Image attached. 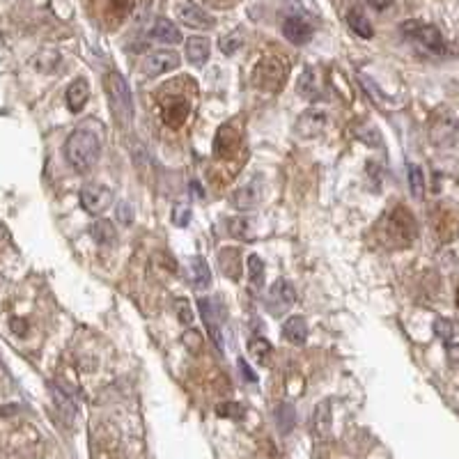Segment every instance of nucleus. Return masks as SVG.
<instances>
[{
	"instance_id": "obj_1",
	"label": "nucleus",
	"mask_w": 459,
	"mask_h": 459,
	"mask_svg": "<svg viewBox=\"0 0 459 459\" xmlns=\"http://www.w3.org/2000/svg\"><path fill=\"white\" fill-rule=\"evenodd\" d=\"M99 154H101V142L97 138V134L85 131V129H76L65 142L67 161L78 173H87L99 161Z\"/></svg>"
},
{
	"instance_id": "obj_2",
	"label": "nucleus",
	"mask_w": 459,
	"mask_h": 459,
	"mask_svg": "<svg viewBox=\"0 0 459 459\" xmlns=\"http://www.w3.org/2000/svg\"><path fill=\"white\" fill-rule=\"evenodd\" d=\"M418 237V223L416 216L411 214L407 207L397 204L386 214V221H383V239L390 246H397V248H407L416 242Z\"/></svg>"
},
{
	"instance_id": "obj_3",
	"label": "nucleus",
	"mask_w": 459,
	"mask_h": 459,
	"mask_svg": "<svg viewBox=\"0 0 459 459\" xmlns=\"http://www.w3.org/2000/svg\"><path fill=\"white\" fill-rule=\"evenodd\" d=\"M106 92H108V99H111V108L118 122L122 127H131L134 97H131V90H129L127 81L122 78L118 72H111L106 76Z\"/></svg>"
},
{
	"instance_id": "obj_4",
	"label": "nucleus",
	"mask_w": 459,
	"mask_h": 459,
	"mask_svg": "<svg viewBox=\"0 0 459 459\" xmlns=\"http://www.w3.org/2000/svg\"><path fill=\"white\" fill-rule=\"evenodd\" d=\"M287 65L280 58H262L253 70V83H255L259 90L266 92H276L285 85L287 78Z\"/></svg>"
},
{
	"instance_id": "obj_5",
	"label": "nucleus",
	"mask_w": 459,
	"mask_h": 459,
	"mask_svg": "<svg viewBox=\"0 0 459 459\" xmlns=\"http://www.w3.org/2000/svg\"><path fill=\"white\" fill-rule=\"evenodd\" d=\"M402 32L407 37L414 39V42L420 44L423 49L434 53V56H443V53L448 51L441 30L434 28V25H427V23H420V21H407L402 25Z\"/></svg>"
},
{
	"instance_id": "obj_6",
	"label": "nucleus",
	"mask_w": 459,
	"mask_h": 459,
	"mask_svg": "<svg viewBox=\"0 0 459 459\" xmlns=\"http://www.w3.org/2000/svg\"><path fill=\"white\" fill-rule=\"evenodd\" d=\"M294 301H297V292H294V287L290 285V280L280 278L271 285V290H269V297H266V310H269L273 317H280V314H285L294 306Z\"/></svg>"
},
{
	"instance_id": "obj_7",
	"label": "nucleus",
	"mask_w": 459,
	"mask_h": 459,
	"mask_svg": "<svg viewBox=\"0 0 459 459\" xmlns=\"http://www.w3.org/2000/svg\"><path fill=\"white\" fill-rule=\"evenodd\" d=\"M429 138L438 147H455L459 145V120L452 115H441L431 122Z\"/></svg>"
},
{
	"instance_id": "obj_8",
	"label": "nucleus",
	"mask_w": 459,
	"mask_h": 459,
	"mask_svg": "<svg viewBox=\"0 0 459 459\" xmlns=\"http://www.w3.org/2000/svg\"><path fill=\"white\" fill-rule=\"evenodd\" d=\"M81 204L90 214H101V211H106L113 204V191L108 186H101V184L83 186V191H81Z\"/></svg>"
},
{
	"instance_id": "obj_9",
	"label": "nucleus",
	"mask_w": 459,
	"mask_h": 459,
	"mask_svg": "<svg viewBox=\"0 0 459 459\" xmlns=\"http://www.w3.org/2000/svg\"><path fill=\"white\" fill-rule=\"evenodd\" d=\"M262 195H264L262 180H259V177H253L250 182H246L244 186H239L235 193H232V204L242 211H250L262 202Z\"/></svg>"
},
{
	"instance_id": "obj_10",
	"label": "nucleus",
	"mask_w": 459,
	"mask_h": 459,
	"mask_svg": "<svg viewBox=\"0 0 459 459\" xmlns=\"http://www.w3.org/2000/svg\"><path fill=\"white\" fill-rule=\"evenodd\" d=\"M242 145V134H239V129L235 122H228V125H223L218 129L216 138H214V154L218 159H225V156H232Z\"/></svg>"
},
{
	"instance_id": "obj_11",
	"label": "nucleus",
	"mask_w": 459,
	"mask_h": 459,
	"mask_svg": "<svg viewBox=\"0 0 459 459\" xmlns=\"http://www.w3.org/2000/svg\"><path fill=\"white\" fill-rule=\"evenodd\" d=\"M180 63L182 60L175 51H154L149 53L145 63H142V72H145L147 76H161V74H166L170 70H177Z\"/></svg>"
},
{
	"instance_id": "obj_12",
	"label": "nucleus",
	"mask_w": 459,
	"mask_h": 459,
	"mask_svg": "<svg viewBox=\"0 0 459 459\" xmlns=\"http://www.w3.org/2000/svg\"><path fill=\"white\" fill-rule=\"evenodd\" d=\"M198 308H200V314L204 319V326H207V331L211 335V340L216 342L218 347H221V314H223V308L216 303L214 299H200L198 301Z\"/></svg>"
},
{
	"instance_id": "obj_13",
	"label": "nucleus",
	"mask_w": 459,
	"mask_h": 459,
	"mask_svg": "<svg viewBox=\"0 0 459 459\" xmlns=\"http://www.w3.org/2000/svg\"><path fill=\"white\" fill-rule=\"evenodd\" d=\"M283 35L287 37V42L303 46L312 39V28H310V23L303 21V19L290 17V19H285V23H283Z\"/></svg>"
},
{
	"instance_id": "obj_14",
	"label": "nucleus",
	"mask_w": 459,
	"mask_h": 459,
	"mask_svg": "<svg viewBox=\"0 0 459 459\" xmlns=\"http://www.w3.org/2000/svg\"><path fill=\"white\" fill-rule=\"evenodd\" d=\"M177 14H180L182 21L186 25H191V28H211V25H214V19H211L207 12H204L202 8H198V5H193V3L180 5Z\"/></svg>"
},
{
	"instance_id": "obj_15",
	"label": "nucleus",
	"mask_w": 459,
	"mask_h": 459,
	"mask_svg": "<svg viewBox=\"0 0 459 459\" xmlns=\"http://www.w3.org/2000/svg\"><path fill=\"white\" fill-rule=\"evenodd\" d=\"M326 127V113L324 111H306L297 122V131L303 138H314Z\"/></svg>"
},
{
	"instance_id": "obj_16",
	"label": "nucleus",
	"mask_w": 459,
	"mask_h": 459,
	"mask_svg": "<svg viewBox=\"0 0 459 459\" xmlns=\"http://www.w3.org/2000/svg\"><path fill=\"white\" fill-rule=\"evenodd\" d=\"M90 99V85H87L85 78H76L74 83L67 87V108L72 113H81Z\"/></svg>"
},
{
	"instance_id": "obj_17",
	"label": "nucleus",
	"mask_w": 459,
	"mask_h": 459,
	"mask_svg": "<svg viewBox=\"0 0 459 459\" xmlns=\"http://www.w3.org/2000/svg\"><path fill=\"white\" fill-rule=\"evenodd\" d=\"M149 35H152L156 42H161V44H180L182 42L180 28H177L173 21H168V19H156V23L152 25Z\"/></svg>"
},
{
	"instance_id": "obj_18",
	"label": "nucleus",
	"mask_w": 459,
	"mask_h": 459,
	"mask_svg": "<svg viewBox=\"0 0 459 459\" xmlns=\"http://www.w3.org/2000/svg\"><path fill=\"white\" fill-rule=\"evenodd\" d=\"M189 118V104L184 99H175L170 101V104L163 108V122L170 127V129H180L184 127V122Z\"/></svg>"
},
{
	"instance_id": "obj_19",
	"label": "nucleus",
	"mask_w": 459,
	"mask_h": 459,
	"mask_svg": "<svg viewBox=\"0 0 459 459\" xmlns=\"http://www.w3.org/2000/svg\"><path fill=\"white\" fill-rule=\"evenodd\" d=\"M209 51H211V46H209L207 37H189V42H186V58H189L191 65H195V67L204 65L209 60Z\"/></svg>"
},
{
	"instance_id": "obj_20",
	"label": "nucleus",
	"mask_w": 459,
	"mask_h": 459,
	"mask_svg": "<svg viewBox=\"0 0 459 459\" xmlns=\"http://www.w3.org/2000/svg\"><path fill=\"white\" fill-rule=\"evenodd\" d=\"M283 335L287 342H292V345H303L308 340V324L303 317H290L283 324Z\"/></svg>"
},
{
	"instance_id": "obj_21",
	"label": "nucleus",
	"mask_w": 459,
	"mask_h": 459,
	"mask_svg": "<svg viewBox=\"0 0 459 459\" xmlns=\"http://www.w3.org/2000/svg\"><path fill=\"white\" fill-rule=\"evenodd\" d=\"M191 278H193L195 290H207L211 285V269L202 257L191 259Z\"/></svg>"
},
{
	"instance_id": "obj_22",
	"label": "nucleus",
	"mask_w": 459,
	"mask_h": 459,
	"mask_svg": "<svg viewBox=\"0 0 459 459\" xmlns=\"http://www.w3.org/2000/svg\"><path fill=\"white\" fill-rule=\"evenodd\" d=\"M248 354L259 363V365H269L273 347H271V342L264 340V338H250L248 340Z\"/></svg>"
},
{
	"instance_id": "obj_23",
	"label": "nucleus",
	"mask_w": 459,
	"mask_h": 459,
	"mask_svg": "<svg viewBox=\"0 0 459 459\" xmlns=\"http://www.w3.org/2000/svg\"><path fill=\"white\" fill-rule=\"evenodd\" d=\"M331 402L324 400L314 409V436H326L331 431Z\"/></svg>"
},
{
	"instance_id": "obj_24",
	"label": "nucleus",
	"mask_w": 459,
	"mask_h": 459,
	"mask_svg": "<svg viewBox=\"0 0 459 459\" xmlns=\"http://www.w3.org/2000/svg\"><path fill=\"white\" fill-rule=\"evenodd\" d=\"M276 423L280 434H290L297 425V411H294L292 404H278L276 409Z\"/></svg>"
},
{
	"instance_id": "obj_25",
	"label": "nucleus",
	"mask_w": 459,
	"mask_h": 459,
	"mask_svg": "<svg viewBox=\"0 0 459 459\" xmlns=\"http://www.w3.org/2000/svg\"><path fill=\"white\" fill-rule=\"evenodd\" d=\"M347 23H349V28L363 39H370L374 35V28H372V23H370V19L365 14H361V12H349Z\"/></svg>"
},
{
	"instance_id": "obj_26",
	"label": "nucleus",
	"mask_w": 459,
	"mask_h": 459,
	"mask_svg": "<svg viewBox=\"0 0 459 459\" xmlns=\"http://www.w3.org/2000/svg\"><path fill=\"white\" fill-rule=\"evenodd\" d=\"M90 235L97 244H104V246H111L115 239H118V235H115V228L111 221H97L92 223L90 228Z\"/></svg>"
},
{
	"instance_id": "obj_27",
	"label": "nucleus",
	"mask_w": 459,
	"mask_h": 459,
	"mask_svg": "<svg viewBox=\"0 0 459 459\" xmlns=\"http://www.w3.org/2000/svg\"><path fill=\"white\" fill-rule=\"evenodd\" d=\"M317 90H319L317 76H314L312 70H306L303 74H301V78L297 83V92L301 94V97H306V99H314V97H317Z\"/></svg>"
},
{
	"instance_id": "obj_28",
	"label": "nucleus",
	"mask_w": 459,
	"mask_h": 459,
	"mask_svg": "<svg viewBox=\"0 0 459 459\" xmlns=\"http://www.w3.org/2000/svg\"><path fill=\"white\" fill-rule=\"evenodd\" d=\"M409 189L418 200L425 195V177H423V170L418 166H409Z\"/></svg>"
},
{
	"instance_id": "obj_29",
	"label": "nucleus",
	"mask_w": 459,
	"mask_h": 459,
	"mask_svg": "<svg viewBox=\"0 0 459 459\" xmlns=\"http://www.w3.org/2000/svg\"><path fill=\"white\" fill-rule=\"evenodd\" d=\"M248 278L253 287H259L264 280V262L259 259V255H250L248 257Z\"/></svg>"
},
{
	"instance_id": "obj_30",
	"label": "nucleus",
	"mask_w": 459,
	"mask_h": 459,
	"mask_svg": "<svg viewBox=\"0 0 459 459\" xmlns=\"http://www.w3.org/2000/svg\"><path fill=\"white\" fill-rule=\"evenodd\" d=\"M242 42H244L242 32L235 30V32H230V35H225L221 42H218V46H221V51L225 53V56H232V53H237V49L242 46Z\"/></svg>"
},
{
	"instance_id": "obj_31",
	"label": "nucleus",
	"mask_w": 459,
	"mask_h": 459,
	"mask_svg": "<svg viewBox=\"0 0 459 459\" xmlns=\"http://www.w3.org/2000/svg\"><path fill=\"white\" fill-rule=\"evenodd\" d=\"M216 414L221 416V418H232V420H242L246 411H244L242 404H237V402H225V404H218Z\"/></svg>"
},
{
	"instance_id": "obj_32",
	"label": "nucleus",
	"mask_w": 459,
	"mask_h": 459,
	"mask_svg": "<svg viewBox=\"0 0 459 459\" xmlns=\"http://www.w3.org/2000/svg\"><path fill=\"white\" fill-rule=\"evenodd\" d=\"M189 221H191V207H186V204H175L173 223L177 225V228H186Z\"/></svg>"
},
{
	"instance_id": "obj_33",
	"label": "nucleus",
	"mask_w": 459,
	"mask_h": 459,
	"mask_svg": "<svg viewBox=\"0 0 459 459\" xmlns=\"http://www.w3.org/2000/svg\"><path fill=\"white\" fill-rule=\"evenodd\" d=\"M175 312H177V317H180L182 324H191V321H193V312H191L189 301L177 299V301H175Z\"/></svg>"
},
{
	"instance_id": "obj_34",
	"label": "nucleus",
	"mask_w": 459,
	"mask_h": 459,
	"mask_svg": "<svg viewBox=\"0 0 459 459\" xmlns=\"http://www.w3.org/2000/svg\"><path fill=\"white\" fill-rule=\"evenodd\" d=\"M434 333L441 340H450L452 333H455V326H452V321H448V319H436L434 321Z\"/></svg>"
},
{
	"instance_id": "obj_35",
	"label": "nucleus",
	"mask_w": 459,
	"mask_h": 459,
	"mask_svg": "<svg viewBox=\"0 0 459 459\" xmlns=\"http://www.w3.org/2000/svg\"><path fill=\"white\" fill-rule=\"evenodd\" d=\"M184 345H186L191 352H200L202 349V335L198 333V331H189L186 335H184Z\"/></svg>"
},
{
	"instance_id": "obj_36",
	"label": "nucleus",
	"mask_w": 459,
	"mask_h": 459,
	"mask_svg": "<svg viewBox=\"0 0 459 459\" xmlns=\"http://www.w3.org/2000/svg\"><path fill=\"white\" fill-rule=\"evenodd\" d=\"M118 221L122 223V225H129L134 221V207H129L127 202H122L120 207H118Z\"/></svg>"
},
{
	"instance_id": "obj_37",
	"label": "nucleus",
	"mask_w": 459,
	"mask_h": 459,
	"mask_svg": "<svg viewBox=\"0 0 459 459\" xmlns=\"http://www.w3.org/2000/svg\"><path fill=\"white\" fill-rule=\"evenodd\" d=\"M237 365H239V370H242V374L246 376V379H248V381H257V376L253 374L250 365H248V363H246L244 359H239V363H237Z\"/></svg>"
},
{
	"instance_id": "obj_38",
	"label": "nucleus",
	"mask_w": 459,
	"mask_h": 459,
	"mask_svg": "<svg viewBox=\"0 0 459 459\" xmlns=\"http://www.w3.org/2000/svg\"><path fill=\"white\" fill-rule=\"evenodd\" d=\"M367 3H370V8H374V10H386L390 5V0H367Z\"/></svg>"
},
{
	"instance_id": "obj_39",
	"label": "nucleus",
	"mask_w": 459,
	"mask_h": 459,
	"mask_svg": "<svg viewBox=\"0 0 459 459\" xmlns=\"http://www.w3.org/2000/svg\"><path fill=\"white\" fill-rule=\"evenodd\" d=\"M12 328H14V331L19 333V331H25V328H28V324H25V321H17V319H12Z\"/></svg>"
},
{
	"instance_id": "obj_40",
	"label": "nucleus",
	"mask_w": 459,
	"mask_h": 459,
	"mask_svg": "<svg viewBox=\"0 0 459 459\" xmlns=\"http://www.w3.org/2000/svg\"><path fill=\"white\" fill-rule=\"evenodd\" d=\"M17 411V407H3L0 409V416H8V414H14Z\"/></svg>"
},
{
	"instance_id": "obj_41",
	"label": "nucleus",
	"mask_w": 459,
	"mask_h": 459,
	"mask_svg": "<svg viewBox=\"0 0 459 459\" xmlns=\"http://www.w3.org/2000/svg\"><path fill=\"white\" fill-rule=\"evenodd\" d=\"M457 308H459V287H457Z\"/></svg>"
}]
</instances>
